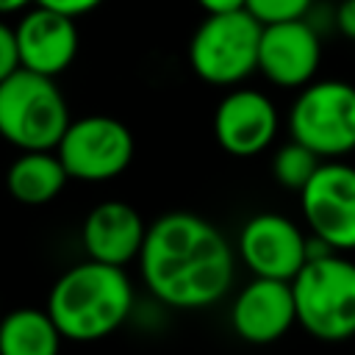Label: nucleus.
Wrapping results in <instances>:
<instances>
[{"label": "nucleus", "instance_id": "39448f33", "mask_svg": "<svg viewBox=\"0 0 355 355\" xmlns=\"http://www.w3.org/2000/svg\"><path fill=\"white\" fill-rule=\"evenodd\" d=\"M261 31L247 11L208 14L189 39V67L211 86L236 89L258 72Z\"/></svg>", "mask_w": 355, "mask_h": 355}, {"label": "nucleus", "instance_id": "423d86ee", "mask_svg": "<svg viewBox=\"0 0 355 355\" xmlns=\"http://www.w3.org/2000/svg\"><path fill=\"white\" fill-rule=\"evenodd\" d=\"M288 133L322 161L355 153V86L322 78L300 89L288 108Z\"/></svg>", "mask_w": 355, "mask_h": 355}, {"label": "nucleus", "instance_id": "f8f14e48", "mask_svg": "<svg viewBox=\"0 0 355 355\" xmlns=\"http://www.w3.org/2000/svg\"><path fill=\"white\" fill-rule=\"evenodd\" d=\"M297 324L291 283L252 277L230 302V327L247 344H272Z\"/></svg>", "mask_w": 355, "mask_h": 355}, {"label": "nucleus", "instance_id": "aec40b11", "mask_svg": "<svg viewBox=\"0 0 355 355\" xmlns=\"http://www.w3.org/2000/svg\"><path fill=\"white\" fill-rule=\"evenodd\" d=\"M103 0H33V6L39 8H47V11H55V14H64V17H83L89 11H94Z\"/></svg>", "mask_w": 355, "mask_h": 355}, {"label": "nucleus", "instance_id": "f3484780", "mask_svg": "<svg viewBox=\"0 0 355 355\" xmlns=\"http://www.w3.org/2000/svg\"><path fill=\"white\" fill-rule=\"evenodd\" d=\"M324 161L311 153L305 144L300 141H286L283 147H277V153L272 155V178L288 189V191H297L302 194V189L313 180V175L319 172Z\"/></svg>", "mask_w": 355, "mask_h": 355}, {"label": "nucleus", "instance_id": "412c9836", "mask_svg": "<svg viewBox=\"0 0 355 355\" xmlns=\"http://www.w3.org/2000/svg\"><path fill=\"white\" fill-rule=\"evenodd\" d=\"M336 28L355 42V0H341L336 8Z\"/></svg>", "mask_w": 355, "mask_h": 355}, {"label": "nucleus", "instance_id": "4468645a", "mask_svg": "<svg viewBox=\"0 0 355 355\" xmlns=\"http://www.w3.org/2000/svg\"><path fill=\"white\" fill-rule=\"evenodd\" d=\"M147 225L141 214L122 200L97 202L80 227V244L89 261L125 269L130 261H139L144 247Z\"/></svg>", "mask_w": 355, "mask_h": 355}, {"label": "nucleus", "instance_id": "a211bd4d", "mask_svg": "<svg viewBox=\"0 0 355 355\" xmlns=\"http://www.w3.org/2000/svg\"><path fill=\"white\" fill-rule=\"evenodd\" d=\"M313 0H247L244 11L258 25H280V22H297L305 19Z\"/></svg>", "mask_w": 355, "mask_h": 355}, {"label": "nucleus", "instance_id": "ddd939ff", "mask_svg": "<svg viewBox=\"0 0 355 355\" xmlns=\"http://www.w3.org/2000/svg\"><path fill=\"white\" fill-rule=\"evenodd\" d=\"M14 36H17L19 69L44 78H55L64 69H69L80 47L75 19L39 6H33L19 17V22L14 25Z\"/></svg>", "mask_w": 355, "mask_h": 355}, {"label": "nucleus", "instance_id": "6ab92c4d", "mask_svg": "<svg viewBox=\"0 0 355 355\" xmlns=\"http://www.w3.org/2000/svg\"><path fill=\"white\" fill-rule=\"evenodd\" d=\"M19 69V55H17V36L14 28L0 19V83L11 78Z\"/></svg>", "mask_w": 355, "mask_h": 355}, {"label": "nucleus", "instance_id": "dca6fc26", "mask_svg": "<svg viewBox=\"0 0 355 355\" xmlns=\"http://www.w3.org/2000/svg\"><path fill=\"white\" fill-rule=\"evenodd\" d=\"M64 336L44 308H14L0 316V355H61Z\"/></svg>", "mask_w": 355, "mask_h": 355}, {"label": "nucleus", "instance_id": "4be33fe9", "mask_svg": "<svg viewBox=\"0 0 355 355\" xmlns=\"http://www.w3.org/2000/svg\"><path fill=\"white\" fill-rule=\"evenodd\" d=\"M197 6L208 14H230V11H244L247 0H197Z\"/></svg>", "mask_w": 355, "mask_h": 355}, {"label": "nucleus", "instance_id": "0eeeda50", "mask_svg": "<svg viewBox=\"0 0 355 355\" xmlns=\"http://www.w3.org/2000/svg\"><path fill=\"white\" fill-rule=\"evenodd\" d=\"M133 150V133L122 119L89 114L69 122L55 147V155L69 178L83 183H103L130 166Z\"/></svg>", "mask_w": 355, "mask_h": 355}, {"label": "nucleus", "instance_id": "f257e3e1", "mask_svg": "<svg viewBox=\"0 0 355 355\" xmlns=\"http://www.w3.org/2000/svg\"><path fill=\"white\" fill-rule=\"evenodd\" d=\"M139 272L147 291L166 308L200 311L230 291L236 255L211 219L194 211H166L147 225Z\"/></svg>", "mask_w": 355, "mask_h": 355}, {"label": "nucleus", "instance_id": "5701e85b", "mask_svg": "<svg viewBox=\"0 0 355 355\" xmlns=\"http://www.w3.org/2000/svg\"><path fill=\"white\" fill-rule=\"evenodd\" d=\"M33 0H0V19L8 17V14H17V11H25Z\"/></svg>", "mask_w": 355, "mask_h": 355}, {"label": "nucleus", "instance_id": "f03ea898", "mask_svg": "<svg viewBox=\"0 0 355 355\" xmlns=\"http://www.w3.org/2000/svg\"><path fill=\"white\" fill-rule=\"evenodd\" d=\"M133 302L136 294L125 269L86 258L55 277L44 311L64 341L89 344L119 330L128 322Z\"/></svg>", "mask_w": 355, "mask_h": 355}, {"label": "nucleus", "instance_id": "6e6552de", "mask_svg": "<svg viewBox=\"0 0 355 355\" xmlns=\"http://www.w3.org/2000/svg\"><path fill=\"white\" fill-rule=\"evenodd\" d=\"M300 208L313 239L333 252L355 250V166L324 161L302 189Z\"/></svg>", "mask_w": 355, "mask_h": 355}, {"label": "nucleus", "instance_id": "9b49d317", "mask_svg": "<svg viewBox=\"0 0 355 355\" xmlns=\"http://www.w3.org/2000/svg\"><path fill=\"white\" fill-rule=\"evenodd\" d=\"M322 64V39L308 19L266 25L258 44V72L277 89H305Z\"/></svg>", "mask_w": 355, "mask_h": 355}, {"label": "nucleus", "instance_id": "7ed1b4c3", "mask_svg": "<svg viewBox=\"0 0 355 355\" xmlns=\"http://www.w3.org/2000/svg\"><path fill=\"white\" fill-rule=\"evenodd\" d=\"M297 324L319 341L355 338V261L344 252L308 258L291 280Z\"/></svg>", "mask_w": 355, "mask_h": 355}, {"label": "nucleus", "instance_id": "9d476101", "mask_svg": "<svg viewBox=\"0 0 355 355\" xmlns=\"http://www.w3.org/2000/svg\"><path fill=\"white\" fill-rule=\"evenodd\" d=\"M280 128L277 105L258 89L236 86L230 89L214 111L216 144L236 158H252L263 153Z\"/></svg>", "mask_w": 355, "mask_h": 355}, {"label": "nucleus", "instance_id": "20e7f679", "mask_svg": "<svg viewBox=\"0 0 355 355\" xmlns=\"http://www.w3.org/2000/svg\"><path fill=\"white\" fill-rule=\"evenodd\" d=\"M72 116L55 78L17 69L0 83V136L19 153L55 150Z\"/></svg>", "mask_w": 355, "mask_h": 355}, {"label": "nucleus", "instance_id": "2eb2a0df", "mask_svg": "<svg viewBox=\"0 0 355 355\" xmlns=\"http://www.w3.org/2000/svg\"><path fill=\"white\" fill-rule=\"evenodd\" d=\"M67 180L69 175L55 150L19 153L6 169V189L22 205H47L64 191Z\"/></svg>", "mask_w": 355, "mask_h": 355}, {"label": "nucleus", "instance_id": "1a4fd4ad", "mask_svg": "<svg viewBox=\"0 0 355 355\" xmlns=\"http://www.w3.org/2000/svg\"><path fill=\"white\" fill-rule=\"evenodd\" d=\"M236 252L255 277L291 283L308 263V236L294 219L263 211L241 225Z\"/></svg>", "mask_w": 355, "mask_h": 355}]
</instances>
